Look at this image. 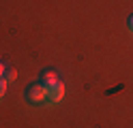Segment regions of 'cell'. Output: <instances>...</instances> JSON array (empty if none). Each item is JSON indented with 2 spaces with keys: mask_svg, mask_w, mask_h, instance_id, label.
<instances>
[{
  "mask_svg": "<svg viewBox=\"0 0 133 128\" xmlns=\"http://www.w3.org/2000/svg\"><path fill=\"white\" fill-rule=\"evenodd\" d=\"M45 96H47V90L41 83H30L26 88V92H24V98H26V102H30V105H43Z\"/></svg>",
  "mask_w": 133,
  "mask_h": 128,
  "instance_id": "6da1fadb",
  "label": "cell"
},
{
  "mask_svg": "<svg viewBox=\"0 0 133 128\" xmlns=\"http://www.w3.org/2000/svg\"><path fill=\"white\" fill-rule=\"evenodd\" d=\"M62 96H64V85H62V81H58L56 85L47 88L45 102H47V105H56V102H60V98H62Z\"/></svg>",
  "mask_w": 133,
  "mask_h": 128,
  "instance_id": "7a4b0ae2",
  "label": "cell"
},
{
  "mask_svg": "<svg viewBox=\"0 0 133 128\" xmlns=\"http://www.w3.org/2000/svg\"><path fill=\"white\" fill-rule=\"evenodd\" d=\"M58 81V73L54 71V68H43V71H41V75H39V83L43 85V88L47 90V88H52V85H56Z\"/></svg>",
  "mask_w": 133,
  "mask_h": 128,
  "instance_id": "3957f363",
  "label": "cell"
},
{
  "mask_svg": "<svg viewBox=\"0 0 133 128\" xmlns=\"http://www.w3.org/2000/svg\"><path fill=\"white\" fill-rule=\"evenodd\" d=\"M2 79H4L6 83H9V81H15V79H17V71H15L13 66H6V68H4V75H2Z\"/></svg>",
  "mask_w": 133,
  "mask_h": 128,
  "instance_id": "277c9868",
  "label": "cell"
},
{
  "mask_svg": "<svg viewBox=\"0 0 133 128\" xmlns=\"http://www.w3.org/2000/svg\"><path fill=\"white\" fill-rule=\"evenodd\" d=\"M4 94H6V81L2 79V77H0V98H2Z\"/></svg>",
  "mask_w": 133,
  "mask_h": 128,
  "instance_id": "5b68a950",
  "label": "cell"
},
{
  "mask_svg": "<svg viewBox=\"0 0 133 128\" xmlns=\"http://www.w3.org/2000/svg\"><path fill=\"white\" fill-rule=\"evenodd\" d=\"M4 68H6V64L2 62V60H0V77H2V75H4Z\"/></svg>",
  "mask_w": 133,
  "mask_h": 128,
  "instance_id": "8992f818",
  "label": "cell"
},
{
  "mask_svg": "<svg viewBox=\"0 0 133 128\" xmlns=\"http://www.w3.org/2000/svg\"><path fill=\"white\" fill-rule=\"evenodd\" d=\"M127 24H129V30H131V32H133V15H131V17H129V21H127Z\"/></svg>",
  "mask_w": 133,
  "mask_h": 128,
  "instance_id": "52a82bcc",
  "label": "cell"
}]
</instances>
